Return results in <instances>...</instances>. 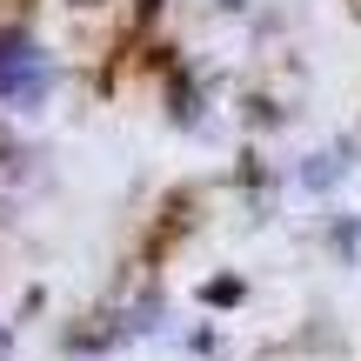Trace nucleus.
<instances>
[{"mask_svg":"<svg viewBox=\"0 0 361 361\" xmlns=\"http://www.w3.org/2000/svg\"><path fill=\"white\" fill-rule=\"evenodd\" d=\"M40 87H47V61H40V47L13 40V47L0 54V94H7V101H34Z\"/></svg>","mask_w":361,"mask_h":361,"instance_id":"nucleus-1","label":"nucleus"}]
</instances>
